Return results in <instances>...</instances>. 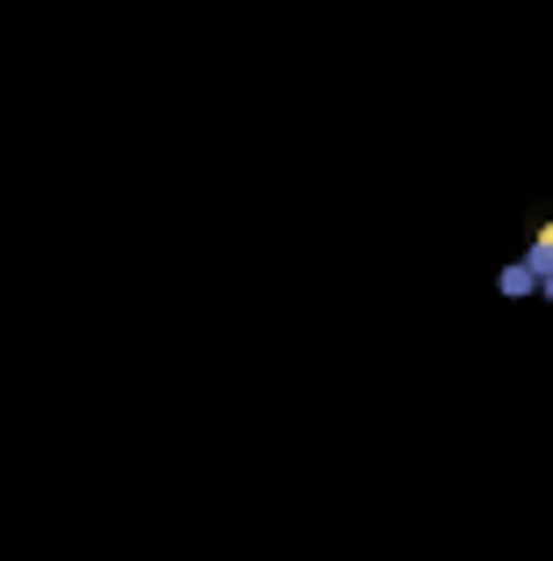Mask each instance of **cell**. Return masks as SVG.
<instances>
[{
    "instance_id": "6da1fadb",
    "label": "cell",
    "mask_w": 553,
    "mask_h": 561,
    "mask_svg": "<svg viewBox=\"0 0 553 561\" xmlns=\"http://www.w3.org/2000/svg\"><path fill=\"white\" fill-rule=\"evenodd\" d=\"M525 274H539V288L553 296V224H539V231H532V266H525Z\"/></svg>"
}]
</instances>
